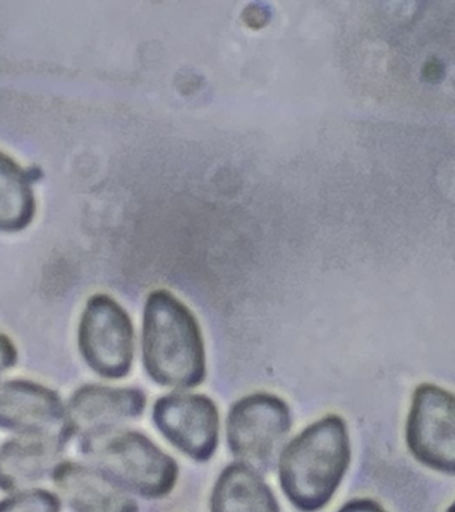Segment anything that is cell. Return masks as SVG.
I'll return each instance as SVG.
<instances>
[{
    "label": "cell",
    "mask_w": 455,
    "mask_h": 512,
    "mask_svg": "<svg viewBox=\"0 0 455 512\" xmlns=\"http://www.w3.org/2000/svg\"><path fill=\"white\" fill-rule=\"evenodd\" d=\"M78 347L91 370L102 378L129 375L134 360V327L125 308L111 296L90 298L79 323Z\"/></svg>",
    "instance_id": "cell-5"
},
{
    "label": "cell",
    "mask_w": 455,
    "mask_h": 512,
    "mask_svg": "<svg viewBox=\"0 0 455 512\" xmlns=\"http://www.w3.org/2000/svg\"><path fill=\"white\" fill-rule=\"evenodd\" d=\"M155 426L175 448L195 462L213 458L221 419L217 404L205 395L170 394L153 408Z\"/></svg>",
    "instance_id": "cell-7"
},
{
    "label": "cell",
    "mask_w": 455,
    "mask_h": 512,
    "mask_svg": "<svg viewBox=\"0 0 455 512\" xmlns=\"http://www.w3.org/2000/svg\"><path fill=\"white\" fill-rule=\"evenodd\" d=\"M17 358V348H15L13 340L5 334H0V374L14 367Z\"/></svg>",
    "instance_id": "cell-15"
},
{
    "label": "cell",
    "mask_w": 455,
    "mask_h": 512,
    "mask_svg": "<svg viewBox=\"0 0 455 512\" xmlns=\"http://www.w3.org/2000/svg\"><path fill=\"white\" fill-rule=\"evenodd\" d=\"M145 392L138 388H119L87 384L71 396L63 415V438L102 434L122 423L139 418L145 411Z\"/></svg>",
    "instance_id": "cell-8"
},
{
    "label": "cell",
    "mask_w": 455,
    "mask_h": 512,
    "mask_svg": "<svg viewBox=\"0 0 455 512\" xmlns=\"http://www.w3.org/2000/svg\"><path fill=\"white\" fill-rule=\"evenodd\" d=\"M350 459L345 420L338 415H327L305 428L282 451L279 458L282 490L298 510H322L341 486Z\"/></svg>",
    "instance_id": "cell-2"
},
{
    "label": "cell",
    "mask_w": 455,
    "mask_h": 512,
    "mask_svg": "<svg viewBox=\"0 0 455 512\" xmlns=\"http://www.w3.org/2000/svg\"><path fill=\"white\" fill-rule=\"evenodd\" d=\"M143 366L159 386L194 388L206 378L201 326L190 308L167 290L146 300L142 330Z\"/></svg>",
    "instance_id": "cell-1"
},
{
    "label": "cell",
    "mask_w": 455,
    "mask_h": 512,
    "mask_svg": "<svg viewBox=\"0 0 455 512\" xmlns=\"http://www.w3.org/2000/svg\"><path fill=\"white\" fill-rule=\"evenodd\" d=\"M66 439L53 432H30L0 447V488L21 491L57 466Z\"/></svg>",
    "instance_id": "cell-9"
},
{
    "label": "cell",
    "mask_w": 455,
    "mask_h": 512,
    "mask_svg": "<svg viewBox=\"0 0 455 512\" xmlns=\"http://www.w3.org/2000/svg\"><path fill=\"white\" fill-rule=\"evenodd\" d=\"M63 415L65 404L50 388L27 380L0 383V428L22 434L50 432Z\"/></svg>",
    "instance_id": "cell-10"
},
{
    "label": "cell",
    "mask_w": 455,
    "mask_h": 512,
    "mask_svg": "<svg viewBox=\"0 0 455 512\" xmlns=\"http://www.w3.org/2000/svg\"><path fill=\"white\" fill-rule=\"evenodd\" d=\"M33 180V172L0 151V231H21L34 219Z\"/></svg>",
    "instance_id": "cell-13"
},
{
    "label": "cell",
    "mask_w": 455,
    "mask_h": 512,
    "mask_svg": "<svg viewBox=\"0 0 455 512\" xmlns=\"http://www.w3.org/2000/svg\"><path fill=\"white\" fill-rule=\"evenodd\" d=\"M53 479L75 512H138V504L127 491L98 468L63 462L55 466Z\"/></svg>",
    "instance_id": "cell-11"
},
{
    "label": "cell",
    "mask_w": 455,
    "mask_h": 512,
    "mask_svg": "<svg viewBox=\"0 0 455 512\" xmlns=\"http://www.w3.org/2000/svg\"><path fill=\"white\" fill-rule=\"evenodd\" d=\"M407 447L417 462L442 474L455 472V400L425 383L415 388L406 426Z\"/></svg>",
    "instance_id": "cell-6"
},
{
    "label": "cell",
    "mask_w": 455,
    "mask_h": 512,
    "mask_svg": "<svg viewBox=\"0 0 455 512\" xmlns=\"http://www.w3.org/2000/svg\"><path fill=\"white\" fill-rule=\"evenodd\" d=\"M0 512H61V502L53 492L21 491L0 502Z\"/></svg>",
    "instance_id": "cell-14"
},
{
    "label": "cell",
    "mask_w": 455,
    "mask_h": 512,
    "mask_svg": "<svg viewBox=\"0 0 455 512\" xmlns=\"http://www.w3.org/2000/svg\"><path fill=\"white\" fill-rule=\"evenodd\" d=\"M81 447L102 474L143 498H165L177 484V462L141 432L115 428L82 438Z\"/></svg>",
    "instance_id": "cell-3"
},
{
    "label": "cell",
    "mask_w": 455,
    "mask_h": 512,
    "mask_svg": "<svg viewBox=\"0 0 455 512\" xmlns=\"http://www.w3.org/2000/svg\"><path fill=\"white\" fill-rule=\"evenodd\" d=\"M293 418L285 400L267 392L245 396L230 408L227 443L231 454L255 471L273 466Z\"/></svg>",
    "instance_id": "cell-4"
},
{
    "label": "cell",
    "mask_w": 455,
    "mask_h": 512,
    "mask_svg": "<svg viewBox=\"0 0 455 512\" xmlns=\"http://www.w3.org/2000/svg\"><path fill=\"white\" fill-rule=\"evenodd\" d=\"M454 511V508L453 507H450V510L447 511V512H453Z\"/></svg>",
    "instance_id": "cell-17"
},
{
    "label": "cell",
    "mask_w": 455,
    "mask_h": 512,
    "mask_svg": "<svg viewBox=\"0 0 455 512\" xmlns=\"http://www.w3.org/2000/svg\"><path fill=\"white\" fill-rule=\"evenodd\" d=\"M338 512H386V510L375 500L354 499L347 502Z\"/></svg>",
    "instance_id": "cell-16"
},
{
    "label": "cell",
    "mask_w": 455,
    "mask_h": 512,
    "mask_svg": "<svg viewBox=\"0 0 455 512\" xmlns=\"http://www.w3.org/2000/svg\"><path fill=\"white\" fill-rule=\"evenodd\" d=\"M210 508L211 512H281L259 472L241 462L230 464L219 475Z\"/></svg>",
    "instance_id": "cell-12"
}]
</instances>
